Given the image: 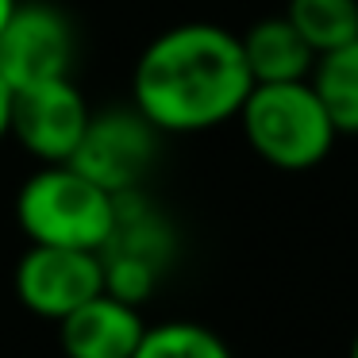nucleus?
Masks as SVG:
<instances>
[{
	"label": "nucleus",
	"mask_w": 358,
	"mask_h": 358,
	"mask_svg": "<svg viewBox=\"0 0 358 358\" xmlns=\"http://www.w3.org/2000/svg\"><path fill=\"white\" fill-rule=\"evenodd\" d=\"M250 89L239 31L201 20L155 35L131 73V104L162 135H201L227 124Z\"/></svg>",
	"instance_id": "obj_1"
},
{
	"label": "nucleus",
	"mask_w": 358,
	"mask_h": 358,
	"mask_svg": "<svg viewBox=\"0 0 358 358\" xmlns=\"http://www.w3.org/2000/svg\"><path fill=\"white\" fill-rule=\"evenodd\" d=\"M116 196L70 162H47L16 193V224L39 247L96 250L112 231Z\"/></svg>",
	"instance_id": "obj_2"
},
{
	"label": "nucleus",
	"mask_w": 358,
	"mask_h": 358,
	"mask_svg": "<svg viewBox=\"0 0 358 358\" xmlns=\"http://www.w3.org/2000/svg\"><path fill=\"white\" fill-rule=\"evenodd\" d=\"M239 127L266 166L301 173L320 166L335 147V127L308 81L255 85L239 108Z\"/></svg>",
	"instance_id": "obj_3"
},
{
	"label": "nucleus",
	"mask_w": 358,
	"mask_h": 358,
	"mask_svg": "<svg viewBox=\"0 0 358 358\" xmlns=\"http://www.w3.org/2000/svg\"><path fill=\"white\" fill-rule=\"evenodd\" d=\"M178 235L166 212L150 201L143 189L116 196V216L112 231L101 247L104 289L127 304H147L155 296L162 273L170 270Z\"/></svg>",
	"instance_id": "obj_4"
},
{
	"label": "nucleus",
	"mask_w": 358,
	"mask_h": 358,
	"mask_svg": "<svg viewBox=\"0 0 358 358\" xmlns=\"http://www.w3.org/2000/svg\"><path fill=\"white\" fill-rule=\"evenodd\" d=\"M162 131L139 108H104L89 116V127L73 150L70 166H78L89 181L108 189L112 196L143 189L158 162Z\"/></svg>",
	"instance_id": "obj_5"
},
{
	"label": "nucleus",
	"mask_w": 358,
	"mask_h": 358,
	"mask_svg": "<svg viewBox=\"0 0 358 358\" xmlns=\"http://www.w3.org/2000/svg\"><path fill=\"white\" fill-rule=\"evenodd\" d=\"M78 35L62 8L47 0H20L0 31V78L16 89L73 78Z\"/></svg>",
	"instance_id": "obj_6"
},
{
	"label": "nucleus",
	"mask_w": 358,
	"mask_h": 358,
	"mask_svg": "<svg viewBox=\"0 0 358 358\" xmlns=\"http://www.w3.org/2000/svg\"><path fill=\"white\" fill-rule=\"evenodd\" d=\"M89 116H93V108H89L85 93L78 89L73 78L16 89L8 139H16L39 166L70 162L89 127Z\"/></svg>",
	"instance_id": "obj_7"
},
{
	"label": "nucleus",
	"mask_w": 358,
	"mask_h": 358,
	"mask_svg": "<svg viewBox=\"0 0 358 358\" xmlns=\"http://www.w3.org/2000/svg\"><path fill=\"white\" fill-rule=\"evenodd\" d=\"M96 293H104V266L96 250L31 243L16 262V296L31 316L58 324Z\"/></svg>",
	"instance_id": "obj_8"
},
{
	"label": "nucleus",
	"mask_w": 358,
	"mask_h": 358,
	"mask_svg": "<svg viewBox=\"0 0 358 358\" xmlns=\"http://www.w3.org/2000/svg\"><path fill=\"white\" fill-rule=\"evenodd\" d=\"M147 320L139 304L112 296L108 289L58 320V343L66 358H131Z\"/></svg>",
	"instance_id": "obj_9"
},
{
	"label": "nucleus",
	"mask_w": 358,
	"mask_h": 358,
	"mask_svg": "<svg viewBox=\"0 0 358 358\" xmlns=\"http://www.w3.org/2000/svg\"><path fill=\"white\" fill-rule=\"evenodd\" d=\"M243 43V58H247V70L255 85H270V81H308L316 55L312 47L301 39L289 16H266L255 20L247 31L239 35Z\"/></svg>",
	"instance_id": "obj_10"
},
{
	"label": "nucleus",
	"mask_w": 358,
	"mask_h": 358,
	"mask_svg": "<svg viewBox=\"0 0 358 358\" xmlns=\"http://www.w3.org/2000/svg\"><path fill=\"white\" fill-rule=\"evenodd\" d=\"M308 85L316 89L335 135H358V43L320 55Z\"/></svg>",
	"instance_id": "obj_11"
},
{
	"label": "nucleus",
	"mask_w": 358,
	"mask_h": 358,
	"mask_svg": "<svg viewBox=\"0 0 358 358\" xmlns=\"http://www.w3.org/2000/svg\"><path fill=\"white\" fill-rule=\"evenodd\" d=\"M285 16L316 58L358 43V0H289Z\"/></svg>",
	"instance_id": "obj_12"
},
{
	"label": "nucleus",
	"mask_w": 358,
	"mask_h": 358,
	"mask_svg": "<svg viewBox=\"0 0 358 358\" xmlns=\"http://www.w3.org/2000/svg\"><path fill=\"white\" fill-rule=\"evenodd\" d=\"M131 358H235L224 335L212 327L196 324V320H162V324H147L139 347Z\"/></svg>",
	"instance_id": "obj_13"
},
{
	"label": "nucleus",
	"mask_w": 358,
	"mask_h": 358,
	"mask_svg": "<svg viewBox=\"0 0 358 358\" xmlns=\"http://www.w3.org/2000/svg\"><path fill=\"white\" fill-rule=\"evenodd\" d=\"M12 85L4 78H0V143L8 139V131H12Z\"/></svg>",
	"instance_id": "obj_14"
},
{
	"label": "nucleus",
	"mask_w": 358,
	"mask_h": 358,
	"mask_svg": "<svg viewBox=\"0 0 358 358\" xmlns=\"http://www.w3.org/2000/svg\"><path fill=\"white\" fill-rule=\"evenodd\" d=\"M20 0H0V31H4V24H8V16L16 12Z\"/></svg>",
	"instance_id": "obj_15"
},
{
	"label": "nucleus",
	"mask_w": 358,
	"mask_h": 358,
	"mask_svg": "<svg viewBox=\"0 0 358 358\" xmlns=\"http://www.w3.org/2000/svg\"><path fill=\"white\" fill-rule=\"evenodd\" d=\"M347 358H358V331H355V339H350V350H347Z\"/></svg>",
	"instance_id": "obj_16"
}]
</instances>
